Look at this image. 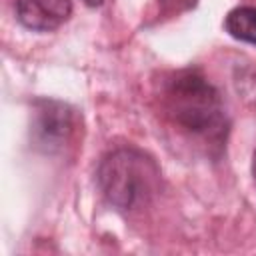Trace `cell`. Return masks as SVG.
Here are the masks:
<instances>
[{
  "label": "cell",
  "mask_w": 256,
  "mask_h": 256,
  "mask_svg": "<svg viewBox=\"0 0 256 256\" xmlns=\"http://www.w3.org/2000/svg\"><path fill=\"white\" fill-rule=\"evenodd\" d=\"M72 132V112L68 106L56 100H40L36 104L32 134L36 146L44 152H54L62 148Z\"/></svg>",
  "instance_id": "cell-3"
},
{
  "label": "cell",
  "mask_w": 256,
  "mask_h": 256,
  "mask_svg": "<svg viewBox=\"0 0 256 256\" xmlns=\"http://www.w3.org/2000/svg\"><path fill=\"white\" fill-rule=\"evenodd\" d=\"M226 32L242 42L256 46V6H236L226 14Z\"/></svg>",
  "instance_id": "cell-5"
},
{
  "label": "cell",
  "mask_w": 256,
  "mask_h": 256,
  "mask_svg": "<svg viewBox=\"0 0 256 256\" xmlns=\"http://www.w3.org/2000/svg\"><path fill=\"white\" fill-rule=\"evenodd\" d=\"M96 182L110 206L134 210L156 196L160 188V168L154 158L142 150L116 148L100 160Z\"/></svg>",
  "instance_id": "cell-2"
},
{
  "label": "cell",
  "mask_w": 256,
  "mask_h": 256,
  "mask_svg": "<svg viewBox=\"0 0 256 256\" xmlns=\"http://www.w3.org/2000/svg\"><path fill=\"white\" fill-rule=\"evenodd\" d=\"M252 176H254V184H256V152L252 156Z\"/></svg>",
  "instance_id": "cell-7"
},
{
  "label": "cell",
  "mask_w": 256,
  "mask_h": 256,
  "mask_svg": "<svg viewBox=\"0 0 256 256\" xmlns=\"http://www.w3.org/2000/svg\"><path fill=\"white\" fill-rule=\"evenodd\" d=\"M162 108L172 124L190 136L220 146L228 132L224 102L218 90L196 70L172 74L162 90Z\"/></svg>",
  "instance_id": "cell-1"
},
{
  "label": "cell",
  "mask_w": 256,
  "mask_h": 256,
  "mask_svg": "<svg viewBox=\"0 0 256 256\" xmlns=\"http://www.w3.org/2000/svg\"><path fill=\"white\" fill-rule=\"evenodd\" d=\"M84 2H86L88 6H92V8H96V6H100L104 0H84Z\"/></svg>",
  "instance_id": "cell-6"
},
{
  "label": "cell",
  "mask_w": 256,
  "mask_h": 256,
  "mask_svg": "<svg viewBox=\"0 0 256 256\" xmlns=\"http://www.w3.org/2000/svg\"><path fill=\"white\" fill-rule=\"evenodd\" d=\"M70 14L72 0H16V16L28 30H56L70 18Z\"/></svg>",
  "instance_id": "cell-4"
}]
</instances>
